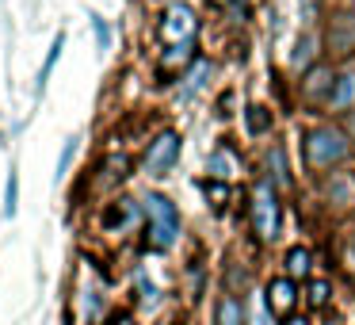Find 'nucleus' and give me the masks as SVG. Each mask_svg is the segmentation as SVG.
<instances>
[{"label":"nucleus","instance_id":"18","mask_svg":"<svg viewBox=\"0 0 355 325\" xmlns=\"http://www.w3.org/2000/svg\"><path fill=\"white\" fill-rule=\"evenodd\" d=\"M92 35H96V42H100V50L111 47V24L103 16H92Z\"/></svg>","mask_w":355,"mask_h":325},{"label":"nucleus","instance_id":"22","mask_svg":"<svg viewBox=\"0 0 355 325\" xmlns=\"http://www.w3.org/2000/svg\"><path fill=\"white\" fill-rule=\"evenodd\" d=\"M202 192H207L214 203H222L225 195H230V188H225V184H202Z\"/></svg>","mask_w":355,"mask_h":325},{"label":"nucleus","instance_id":"11","mask_svg":"<svg viewBox=\"0 0 355 325\" xmlns=\"http://www.w3.org/2000/svg\"><path fill=\"white\" fill-rule=\"evenodd\" d=\"M309 260H313V256H309V249H291V253H286V276L291 279H302L309 272Z\"/></svg>","mask_w":355,"mask_h":325},{"label":"nucleus","instance_id":"19","mask_svg":"<svg viewBox=\"0 0 355 325\" xmlns=\"http://www.w3.org/2000/svg\"><path fill=\"white\" fill-rule=\"evenodd\" d=\"M207 77H210V65H207V62H199V65H195V73H191V85L184 88V96L199 92V88H202V81H207Z\"/></svg>","mask_w":355,"mask_h":325},{"label":"nucleus","instance_id":"10","mask_svg":"<svg viewBox=\"0 0 355 325\" xmlns=\"http://www.w3.org/2000/svg\"><path fill=\"white\" fill-rule=\"evenodd\" d=\"M62 47H65V35H54V42H50V54H46V65L39 69V96L46 92V81H50V73H54L58 58H62Z\"/></svg>","mask_w":355,"mask_h":325},{"label":"nucleus","instance_id":"6","mask_svg":"<svg viewBox=\"0 0 355 325\" xmlns=\"http://www.w3.org/2000/svg\"><path fill=\"white\" fill-rule=\"evenodd\" d=\"M329 50H332V54H352V50H355V16H336V19H332Z\"/></svg>","mask_w":355,"mask_h":325},{"label":"nucleus","instance_id":"14","mask_svg":"<svg viewBox=\"0 0 355 325\" xmlns=\"http://www.w3.org/2000/svg\"><path fill=\"white\" fill-rule=\"evenodd\" d=\"M245 126H248V134H263L271 126V115H268V108H248V115H245Z\"/></svg>","mask_w":355,"mask_h":325},{"label":"nucleus","instance_id":"25","mask_svg":"<svg viewBox=\"0 0 355 325\" xmlns=\"http://www.w3.org/2000/svg\"><path fill=\"white\" fill-rule=\"evenodd\" d=\"M352 134H355V115H352Z\"/></svg>","mask_w":355,"mask_h":325},{"label":"nucleus","instance_id":"23","mask_svg":"<svg viewBox=\"0 0 355 325\" xmlns=\"http://www.w3.org/2000/svg\"><path fill=\"white\" fill-rule=\"evenodd\" d=\"M115 325H134V322H130L126 314H119V317H115Z\"/></svg>","mask_w":355,"mask_h":325},{"label":"nucleus","instance_id":"4","mask_svg":"<svg viewBox=\"0 0 355 325\" xmlns=\"http://www.w3.org/2000/svg\"><path fill=\"white\" fill-rule=\"evenodd\" d=\"M195 27H199V19H195V12L187 8V4H172V8L164 12V19H161V35H164V42H172V47L191 42Z\"/></svg>","mask_w":355,"mask_h":325},{"label":"nucleus","instance_id":"3","mask_svg":"<svg viewBox=\"0 0 355 325\" xmlns=\"http://www.w3.org/2000/svg\"><path fill=\"white\" fill-rule=\"evenodd\" d=\"M252 226L260 238H275L279 233V195L271 180H260L252 192Z\"/></svg>","mask_w":355,"mask_h":325},{"label":"nucleus","instance_id":"2","mask_svg":"<svg viewBox=\"0 0 355 325\" xmlns=\"http://www.w3.org/2000/svg\"><path fill=\"white\" fill-rule=\"evenodd\" d=\"M146 218H149V241L153 249H172L180 238V210L172 199L149 192L146 195Z\"/></svg>","mask_w":355,"mask_h":325},{"label":"nucleus","instance_id":"9","mask_svg":"<svg viewBox=\"0 0 355 325\" xmlns=\"http://www.w3.org/2000/svg\"><path fill=\"white\" fill-rule=\"evenodd\" d=\"M218 325H245V306H241V299L225 294V299L218 302Z\"/></svg>","mask_w":355,"mask_h":325},{"label":"nucleus","instance_id":"7","mask_svg":"<svg viewBox=\"0 0 355 325\" xmlns=\"http://www.w3.org/2000/svg\"><path fill=\"white\" fill-rule=\"evenodd\" d=\"M294 299H298V294H294V279L291 276H279L275 283L268 287V306L275 310V314H286V310L294 306Z\"/></svg>","mask_w":355,"mask_h":325},{"label":"nucleus","instance_id":"21","mask_svg":"<svg viewBox=\"0 0 355 325\" xmlns=\"http://www.w3.org/2000/svg\"><path fill=\"white\" fill-rule=\"evenodd\" d=\"M309 302H313V306H324V302H329V283H324V279H317V283L309 287Z\"/></svg>","mask_w":355,"mask_h":325},{"label":"nucleus","instance_id":"26","mask_svg":"<svg viewBox=\"0 0 355 325\" xmlns=\"http://www.w3.org/2000/svg\"><path fill=\"white\" fill-rule=\"evenodd\" d=\"M214 4H230V0H214Z\"/></svg>","mask_w":355,"mask_h":325},{"label":"nucleus","instance_id":"1","mask_svg":"<svg viewBox=\"0 0 355 325\" xmlns=\"http://www.w3.org/2000/svg\"><path fill=\"white\" fill-rule=\"evenodd\" d=\"M347 149H352V142L336 126H317V131L306 134V165L309 169H332V165H340L347 157Z\"/></svg>","mask_w":355,"mask_h":325},{"label":"nucleus","instance_id":"17","mask_svg":"<svg viewBox=\"0 0 355 325\" xmlns=\"http://www.w3.org/2000/svg\"><path fill=\"white\" fill-rule=\"evenodd\" d=\"M187 58H191V42H180V47H172L168 54H164V69H176V65H184Z\"/></svg>","mask_w":355,"mask_h":325},{"label":"nucleus","instance_id":"12","mask_svg":"<svg viewBox=\"0 0 355 325\" xmlns=\"http://www.w3.org/2000/svg\"><path fill=\"white\" fill-rule=\"evenodd\" d=\"M210 172H214L218 180H225V176H233L237 172V157L230 153V149H218L214 157H210Z\"/></svg>","mask_w":355,"mask_h":325},{"label":"nucleus","instance_id":"20","mask_svg":"<svg viewBox=\"0 0 355 325\" xmlns=\"http://www.w3.org/2000/svg\"><path fill=\"white\" fill-rule=\"evenodd\" d=\"M73 153H77V138H69V142H65V149H62V157H58V172H54V176H58V180H62V176H65V169H69V161H73Z\"/></svg>","mask_w":355,"mask_h":325},{"label":"nucleus","instance_id":"8","mask_svg":"<svg viewBox=\"0 0 355 325\" xmlns=\"http://www.w3.org/2000/svg\"><path fill=\"white\" fill-rule=\"evenodd\" d=\"M332 108L344 111V108H355V73H344V77H336V88H332Z\"/></svg>","mask_w":355,"mask_h":325},{"label":"nucleus","instance_id":"15","mask_svg":"<svg viewBox=\"0 0 355 325\" xmlns=\"http://www.w3.org/2000/svg\"><path fill=\"white\" fill-rule=\"evenodd\" d=\"M329 85H332V73H329V69H321V65H317V69H313V73H309V77H306V92H309V96L324 92V88H329Z\"/></svg>","mask_w":355,"mask_h":325},{"label":"nucleus","instance_id":"16","mask_svg":"<svg viewBox=\"0 0 355 325\" xmlns=\"http://www.w3.org/2000/svg\"><path fill=\"white\" fill-rule=\"evenodd\" d=\"M130 215H138V207H134V203H123V207H115V210L103 215V226H107V230H111V226H123Z\"/></svg>","mask_w":355,"mask_h":325},{"label":"nucleus","instance_id":"5","mask_svg":"<svg viewBox=\"0 0 355 325\" xmlns=\"http://www.w3.org/2000/svg\"><path fill=\"white\" fill-rule=\"evenodd\" d=\"M176 157H180V134L176 131H164L161 138L149 146V153H146V172H149V176H164V172L176 165Z\"/></svg>","mask_w":355,"mask_h":325},{"label":"nucleus","instance_id":"24","mask_svg":"<svg viewBox=\"0 0 355 325\" xmlns=\"http://www.w3.org/2000/svg\"><path fill=\"white\" fill-rule=\"evenodd\" d=\"M286 325H309V322H306V317H291Z\"/></svg>","mask_w":355,"mask_h":325},{"label":"nucleus","instance_id":"13","mask_svg":"<svg viewBox=\"0 0 355 325\" xmlns=\"http://www.w3.org/2000/svg\"><path fill=\"white\" fill-rule=\"evenodd\" d=\"M16 210H19V172L12 169L8 172V184H4V215L12 218Z\"/></svg>","mask_w":355,"mask_h":325}]
</instances>
